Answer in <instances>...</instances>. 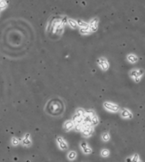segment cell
I'll return each instance as SVG.
<instances>
[{"label":"cell","mask_w":145,"mask_h":162,"mask_svg":"<svg viewBox=\"0 0 145 162\" xmlns=\"http://www.w3.org/2000/svg\"><path fill=\"white\" fill-rule=\"evenodd\" d=\"M81 132L83 138H90L92 136L93 132H95V127H92L91 124L83 123Z\"/></svg>","instance_id":"2"},{"label":"cell","mask_w":145,"mask_h":162,"mask_svg":"<svg viewBox=\"0 0 145 162\" xmlns=\"http://www.w3.org/2000/svg\"><path fill=\"white\" fill-rule=\"evenodd\" d=\"M126 162H132V157H128L126 159H125Z\"/></svg>","instance_id":"22"},{"label":"cell","mask_w":145,"mask_h":162,"mask_svg":"<svg viewBox=\"0 0 145 162\" xmlns=\"http://www.w3.org/2000/svg\"><path fill=\"white\" fill-rule=\"evenodd\" d=\"M104 109L107 110L108 112H117L120 111V108H119V106L113 102H104Z\"/></svg>","instance_id":"3"},{"label":"cell","mask_w":145,"mask_h":162,"mask_svg":"<svg viewBox=\"0 0 145 162\" xmlns=\"http://www.w3.org/2000/svg\"><path fill=\"white\" fill-rule=\"evenodd\" d=\"M80 33L83 34H88L91 33V31H90L88 26H86V27H82L81 30H80Z\"/></svg>","instance_id":"17"},{"label":"cell","mask_w":145,"mask_h":162,"mask_svg":"<svg viewBox=\"0 0 145 162\" xmlns=\"http://www.w3.org/2000/svg\"><path fill=\"white\" fill-rule=\"evenodd\" d=\"M98 65L100 66V68L103 71H107L109 69V62H107V60L104 57H101L98 59Z\"/></svg>","instance_id":"7"},{"label":"cell","mask_w":145,"mask_h":162,"mask_svg":"<svg viewBox=\"0 0 145 162\" xmlns=\"http://www.w3.org/2000/svg\"><path fill=\"white\" fill-rule=\"evenodd\" d=\"M120 114H121V117L123 119H125V120H129V119H132V113L130 110L128 109H122L120 111Z\"/></svg>","instance_id":"9"},{"label":"cell","mask_w":145,"mask_h":162,"mask_svg":"<svg viewBox=\"0 0 145 162\" xmlns=\"http://www.w3.org/2000/svg\"><path fill=\"white\" fill-rule=\"evenodd\" d=\"M68 23H69V25H70V26L72 28H76V26H77V23H76L74 20L69 19L68 20Z\"/></svg>","instance_id":"20"},{"label":"cell","mask_w":145,"mask_h":162,"mask_svg":"<svg viewBox=\"0 0 145 162\" xmlns=\"http://www.w3.org/2000/svg\"><path fill=\"white\" fill-rule=\"evenodd\" d=\"M101 139H102V140L104 141V142H107V141H109V140H110V139H111L110 133H109L108 131H104L103 134H102Z\"/></svg>","instance_id":"13"},{"label":"cell","mask_w":145,"mask_h":162,"mask_svg":"<svg viewBox=\"0 0 145 162\" xmlns=\"http://www.w3.org/2000/svg\"><path fill=\"white\" fill-rule=\"evenodd\" d=\"M46 112L52 116H57L60 113L63 112V105L61 103H57V102H51V103L49 102L46 108Z\"/></svg>","instance_id":"1"},{"label":"cell","mask_w":145,"mask_h":162,"mask_svg":"<svg viewBox=\"0 0 145 162\" xmlns=\"http://www.w3.org/2000/svg\"><path fill=\"white\" fill-rule=\"evenodd\" d=\"M81 25L82 27H86V26H88V25L86 24V23H84V22H83V21H79L78 22V24H77V25Z\"/></svg>","instance_id":"21"},{"label":"cell","mask_w":145,"mask_h":162,"mask_svg":"<svg viewBox=\"0 0 145 162\" xmlns=\"http://www.w3.org/2000/svg\"><path fill=\"white\" fill-rule=\"evenodd\" d=\"M32 138H31V135L29 133H25L24 135V137L21 140V144L22 146L25 148H29L32 146Z\"/></svg>","instance_id":"4"},{"label":"cell","mask_w":145,"mask_h":162,"mask_svg":"<svg viewBox=\"0 0 145 162\" xmlns=\"http://www.w3.org/2000/svg\"><path fill=\"white\" fill-rule=\"evenodd\" d=\"M63 128H64V130L66 132H69V131H71L72 130H74V122L73 121H71V120L66 121L64 123V125H63Z\"/></svg>","instance_id":"10"},{"label":"cell","mask_w":145,"mask_h":162,"mask_svg":"<svg viewBox=\"0 0 145 162\" xmlns=\"http://www.w3.org/2000/svg\"><path fill=\"white\" fill-rule=\"evenodd\" d=\"M132 162H141V160L140 159V157L139 155L135 154L132 157Z\"/></svg>","instance_id":"19"},{"label":"cell","mask_w":145,"mask_h":162,"mask_svg":"<svg viewBox=\"0 0 145 162\" xmlns=\"http://www.w3.org/2000/svg\"><path fill=\"white\" fill-rule=\"evenodd\" d=\"M101 156L103 158H107L110 156V150L107 149H103L101 150Z\"/></svg>","instance_id":"16"},{"label":"cell","mask_w":145,"mask_h":162,"mask_svg":"<svg viewBox=\"0 0 145 162\" xmlns=\"http://www.w3.org/2000/svg\"><path fill=\"white\" fill-rule=\"evenodd\" d=\"M56 144L58 148L60 149L61 150H66L68 149V143L67 141L61 136H59L56 138Z\"/></svg>","instance_id":"5"},{"label":"cell","mask_w":145,"mask_h":162,"mask_svg":"<svg viewBox=\"0 0 145 162\" xmlns=\"http://www.w3.org/2000/svg\"><path fill=\"white\" fill-rule=\"evenodd\" d=\"M80 148H81V149H82V151H83V154H85V155H90V154H92V148L89 146V144H88L87 142L82 141V142L80 143Z\"/></svg>","instance_id":"6"},{"label":"cell","mask_w":145,"mask_h":162,"mask_svg":"<svg viewBox=\"0 0 145 162\" xmlns=\"http://www.w3.org/2000/svg\"><path fill=\"white\" fill-rule=\"evenodd\" d=\"M6 6H7V3L5 1V0H0V11L4 10L6 7Z\"/></svg>","instance_id":"18"},{"label":"cell","mask_w":145,"mask_h":162,"mask_svg":"<svg viewBox=\"0 0 145 162\" xmlns=\"http://www.w3.org/2000/svg\"><path fill=\"white\" fill-rule=\"evenodd\" d=\"M88 27L90 29L91 32H93V31H95L98 27V19H92L91 20V22L89 23L88 25Z\"/></svg>","instance_id":"11"},{"label":"cell","mask_w":145,"mask_h":162,"mask_svg":"<svg viewBox=\"0 0 145 162\" xmlns=\"http://www.w3.org/2000/svg\"><path fill=\"white\" fill-rule=\"evenodd\" d=\"M127 59L131 62V64H135V62H138V57L136 55H129L127 56Z\"/></svg>","instance_id":"14"},{"label":"cell","mask_w":145,"mask_h":162,"mask_svg":"<svg viewBox=\"0 0 145 162\" xmlns=\"http://www.w3.org/2000/svg\"><path fill=\"white\" fill-rule=\"evenodd\" d=\"M19 144H20V140L18 138H16V137H13L12 138V140H11V145L13 147H18Z\"/></svg>","instance_id":"15"},{"label":"cell","mask_w":145,"mask_h":162,"mask_svg":"<svg viewBox=\"0 0 145 162\" xmlns=\"http://www.w3.org/2000/svg\"><path fill=\"white\" fill-rule=\"evenodd\" d=\"M76 158H77V152H76L75 150H70L69 152L67 153V158H68V160L74 161V160L76 159Z\"/></svg>","instance_id":"12"},{"label":"cell","mask_w":145,"mask_h":162,"mask_svg":"<svg viewBox=\"0 0 145 162\" xmlns=\"http://www.w3.org/2000/svg\"><path fill=\"white\" fill-rule=\"evenodd\" d=\"M130 75L132 79H134L135 82H139L141 80V76H142V72L140 71V70H132L131 73H130Z\"/></svg>","instance_id":"8"}]
</instances>
